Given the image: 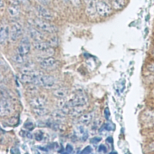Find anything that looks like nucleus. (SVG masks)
<instances>
[{"instance_id": "1", "label": "nucleus", "mask_w": 154, "mask_h": 154, "mask_svg": "<svg viewBox=\"0 0 154 154\" xmlns=\"http://www.w3.org/2000/svg\"><path fill=\"white\" fill-rule=\"evenodd\" d=\"M34 23L37 29L47 33L54 34L58 31L57 27L51 23L49 21L42 19H35Z\"/></svg>"}, {"instance_id": "2", "label": "nucleus", "mask_w": 154, "mask_h": 154, "mask_svg": "<svg viewBox=\"0 0 154 154\" xmlns=\"http://www.w3.org/2000/svg\"><path fill=\"white\" fill-rule=\"evenodd\" d=\"M57 80L54 76L41 74L36 80L34 84L42 86L46 89H53L56 86Z\"/></svg>"}, {"instance_id": "3", "label": "nucleus", "mask_w": 154, "mask_h": 154, "mask_svg": "<svg viewBox=\"0 0 154 154\" xmlns=\"http://www.w3.org/2000/svg\"><path fill=\"white\" fill-rule=\"evenodd\" d=\"M88 102L87 96L83 93L76 95L72 100L69 102L67 105L65 106V107L67 109H71L75 107H84Z\"/></svg>"}, {"instance_id": "4", "label": "nucleus", "mask_w": 154, "mask_h": 154, "mask_svg": "<svg viewBox=\"0 0 154 154\" xmlns=\"http://www.w3.org/2000/svg\"><path fill=\"white\" fill-rule=\"evenodd\" d=\"M23 34L22 25L18 22H13L10 30V38L12 41L16 42L22 37Z\"/></svg>"}, {"instance_id": "5", "label": "nucleus", "mask_w": 154, "mask_h": 154, "mask_svg": "<svg viewBox=\"0 0 154 154\" xmlns=\"http://www.w3.org/2000/svg\"><path fill=\"white\" fill-rule=\"evenodd\" d=\"M13 112V108L10 99L1 98L0 114L2 117L9 116Z\"/></svg>"}, {"instance_id": "6", "label": "nucleus", "mask_w": 154, "mask_h": 154, "mask_svg": "<svg viewBox=\"0 0 154 154\" xmlns=\"http://www.w3.org/2000/svg\"><path fill=\"white\" fill-rule=\"evenodd\" d=\"M31 49V43L28 37H23L19 44L18 47L17 53L21 54L22 56H27L28 54L30 53Z\"/></svg>"}, {"instance_id": "7", "label": "nucleus", "mask_w": 154, "mask_h": 154, "mask_svg": "<svg viewBox=\"0 0 154 154\" xmlns=\"http://www.w3.org/2000/svg\"><path fill=\"white\" fill-rule=\"evenodd\" d=\"M96 12L100 16H107L111 13L112 10L111 7L106 3L102 1H96Z\"/></svg>"}, {"instance_id": "8", "label": "nucleus", "mask_w": 154, "mask_h": 154, "mask_svg": "<svg viewBox=\"0 0 154 154\" xmlns=\"http://www.w3.org/2000/svg\"><path fill=\"white\" fill-rule=\"evenodd\" d=\"M10 30L9 25L6 22L2 21L0 27V43L1 45H4L10 37Z\"/></svg>"}, {"instance_id": "9", "label": "nucleus", "mask_w": 154, "mask_h": 154, "mask_svg": "<svg viewBox=\"0 0 154 154\" xmlns=\"http://www.w3.org/2000/svg\"><path fill=\"white\" fill-rule=\"evenodd\" d=\"M36 10L40 19L47 21H50L53 19V15L52 13L43 6L37 5L36 7Z\"/></svg>"}, {"instance_id": "10", "label": "nucleus", "mask_w": 154, "mask_h": 154, "mask_svg": "<svg viewBox=\"0 0 154 154\" xmlns=\"http://www.w3.org/2000/svg\"><path fill=\"white\" fill-rule=\"evenodd\" d=\"M57 64L58 62L53 57L42 59V60L40 62V67L45 70L53 69L56 67Z\"/></svg>"}, {"instance_id": "11", "label": "nucleus", "mask_w": 154, "mask_h": 154, "mask_svg": "<svg viewBox=\"0 0 154 154\" xmlns=\"http://www.w3.org/2000/svg\"><path fill=\"white\" fill-rule=\"evenodd\" d=\"M48 100L45 97L43 96H35L30 100V105L33 109H38L45 107L47 104Z\"/></svg>"}, {"instance_id": "12", "label": "nucleus", "mask_w": 154, "mask_h": 154, "mask_svg": "<svg viewBox=\"0 0 154 154\" xmlns=\"http://www.w3.org/2000/svg\"><path fill=\"white\" fill-rule=\"evenodd\" d=\"M29 34L30 37L34 41V42H40L43 41L45 39V36L43 33L39 30V29L30 28L29 30Z\"/></svg>"}, {"instance_id": "13", "label": "nucleus", "mask_w": 154, "mask_h": 154, "mask_svg": "<svg viewBox=\"0 0 154 154\" xmlns=\"http://www.w3.org/2000/svg\"><path fill=\"white\" fill-rule=\"evenodd\" d=\"M7 12L9 15L12 18H16L20 13V8L18 4L16 2L12 3L8 7Z\"/></svg>"}, {"instance_id": "14", "label": "nucleus", "mask_w": 154, "mask_h": 154, "mask_svg": "<svg viewBox=\"0 0 154 154\" xmlns=\"http://www.w3.org/2000/svg\"><path fill=\"white\" fill-rule=\"evenodd\" d=\"M86 5V10L89 15H95L96 12V1L95 0H84Z\"/></svg>"}, {"instance_id": "15", "label": "nucleus", "mask_w": 154, "mask_h": 154, "mask_svg": "<svg viewBox=\"0 0 154 154\" xmlns=\"http://www.w3.org/2000/svg\"><path fill=\"white\" fill-rule=\"evenodd\" d=\"M34 48L36 50L38 51L39 52H43L51 47L49 46V45L48 43V42L46 41H40V42H34L33 44Z\"/></svg>"}, {"instance_id": "16", "label": "nucleus", "mask_w": 154, "mask_h": 154, "mask_svg": "<svg viewBox=\"0 0 154 154\" xmlns=\"http://www.w3.org/2000/svg\"><path fill=\"white\" fill-rule=\"evenodd\" d=\"M53 94L55 97L63 99L68 95L69 91L66 88H58L53 92Z\"/></svg>"}, {"instance_id": "17", "label": "nucleus", "mask_w": 154, "mask_h": 154, "mask_svg": "<svg viewBox=\"0 0 154 154\" xmlns=\"http://www.w3.org/2000/svg\"><path fill=\"white\" fill-rule=\"evenodd\" d=\"M93 117V113H89L84 114H82L79 119L78 122L82 125H89L92 120Z\"/></svg>"}, {"instance_id": "18", "label": "nucleus", "mask_w": 154, "mask_h": 154, "mask_svg": "<svg viewBox=\"0 0 154 154\" xmlns=\"http://www.w3.org/2000/svg\"><path fill=\"white\" fill-rule=\"evenodd\" d=\"M26 57L27 56H22L21 54L16 53L15 55H14L12 57V59L15 63H16L17 64H19V65H23L24 63L27 62Z\"/></svg>"}, {"instance_id": "19", "label": "nucleus", "mask_w": 154, "mask_h": 154, "mask_svg": "<svg viewBox=\"0 0 154 154\" xmlns=\"http://www.w3.org/2000/svg\"><path fill=\"white\" fill-rule=\"evenodd\" d=\"M111 6L114 9L119 10L123 8L125 5V0H115V1H111Z\"/></svg>"}, {"instance_id": "20", "label": "nucleus", "mask_w": 154, "mask_h": 154, "mask_svg": "<svg viewBox=\"0 0 154 154\" xmlns=\"http://www.w3.org/2000/svg\"><path fill=\"white\" fill-rule=\"evenodd\" d=\"M83 112H84V109H83V107H72L71 108V110H69V114L73 117L77 116H81Z\"/></svg>"}, {"instance_id": "21", "label": "nucleus", "mask_w": 154, "mask_h": 154, "mask_svg": "<svg viewBox=\"0 0 154 154\" xmlns=\"http://www.w3.org/2000/svg\"><path fill=\"white\" fill-rule=\"evenodd\" d=\"M53 117L57 122L62 121L65 118V112L63 111H56L53 113Z\"/></svg>"}, {"instance_id": "22", "label": "nucleus", "mask_w": 154, "mask_h": 154, "mask_svg": "<svg viewBox=\"0 0 154 154\" xmlns=\"http://www.w3.org/2000/svg\"><path fill=\"white\" fill-rule=\"evenodd\" d=\"M33 113L37 116H46L48 113V110L45 107L38 108V109H33Z\"/></svg>"}, {"instance_id": "23", "label": "nucleus", "mask_w": 154, "mask_h": 154, "mask_svg": "<svg viewBox=\"0 0 154 154\" xmlns=\"http://www.w3.org/2000/svg\"><path fill=\"white\" fill-rule=\"evenodd\" d=\"M1 98L10 99V93L8 89L3 86V84H1Z\"/></svg>"}, {"instance_id": "24", "label": "nucleus", "mask_w": 154, "mask_h": 154, "mask_svg": "<svg viewBox=\"0 0 154 154\" xmlns=\"http://www.w3.org/2000/svg\"><path fill=\"white\" fill-rule=\"evenodd\" d=\"M49 45V46L51 48H54L55 46H57L59 45V38L56 36H53L51 37L49 39H48L47 41Z\"/></svg>"}, {"instance_id": "25", "label": "nucleus", "mask_w": 154, "mask_h": 154, "mask_svg": "<svg viewBox=\"0 0 154 154\" xmlns=\"http://www.w3.org/2000/svg\"><path fill=\"white\" fill-rule=\"evenodd\" d=\"M35 85H36V84H31L30 87H29V88L27 89V92H29L30 93H32V94L36 93L37 91V87H36Z\"/></svg>"}, {"instance_id": "26", "label": "nucleus", "mask_w": 154, "mask_h": 154, "mask_svg": "<svg viewBox=\"0 0 154 154\" xmlns=\"http://www.w3.org/2000/svg\"><path fill=\"white\" fill-rule=\"evenodd\" d=\"M92 151V149L90 146H88L86 147L81 152H80L78 154H90Z\"/></svg>"}, {"instance_id": "27", "label": "nucleus", "mask_w": 154, "mask_h": 154, "mask_svg": "<svg viewBox=\"0 0 154 154\" xmlns=\"http://www.w3.org/2000/svg\"><path fill=\"white\" fill-rule=\"evenodd\" d=\"M24 127H25V128H26L27 130L31 131V130H32L33 129L34 126V125H33V123L32 122H26V123H25Z\"/></svg>"}, {"instance_id": "28", "label": "nucleus", "mask_w": 154, "mask_h": 154, "mask_svg": "<svg viewBox=\"0 0 154 154\" xmlns=\"http://www.w3.org/2000/svg\"><path fill=\"white\" fill-rule=\"evenodd\" d=\"M17 121H18V119L16 117H12V118L8 119L6 122L7 123L8 125H15Z\"/></svg>"}, {"instance_id": "29", "label": "nucleus", "mask_w": 154, "mask_h": 154, "mask_svg": "<svg viewBox=\"0 0 154 154\" xmlns=\"http://www.w3.org/2000/svg\"><path fill=\"white\" fill-rule=\"evenodd\" d=\"M43 134L41 133L40 132L39 133H37L35 134V138L37 140V141H41L42 139H43Z\"/></svg>"}, {"instance_id": "30", "label": "nucleus", "mask_w": 154, "mask_h": 154, "mask_svg": "<svg viewBox=\"0 0 154 154\" xmlns=\"http://www.w3.org/2000/svg\"><path fill=\"white\" fill-rule=\"evenodd\" d=\"M101 140V138L100 137H94L91 140H90V143H93V144H96L98 143Z\"/></svg>"}, {"instance_id": "31", "label": "nucleus", "mask_w": 154, "mask_h": 154, "mask_svg": "<svg viewBox=\"0 0 154 154\" xmlns=\"http://www.w3.org/2000/svg\"><path fill=\"white\" fill-rule=\"evenodd\" d=\"M104 114H105V117L106 119L109 120L110 117V110L109 109V108H106L105 109V111H104Z\"/></svg>"}, {"instance_id": "32", "label": "nucleus", "mask_w": 154, "mask_h": 154, "mask_svg": "<svg viewBox=\"0 0 154 154\" xmlns=\"http://www.w3.org/2000/svg\"><path fill=\"white\" fill-rule=\"evenodd\" d=\"M105 129L107 131H111L113 129V126L111 123H107L105 125Z\"/></svg>"}, {"instance_id": "33", "label": "nucleus", "mask_w": 154, "mask_h": 154, "mask_svg": "<svg viewBox=\"0 0 154 154\" xmlns=\"http://www.w3.org/2000/svg\"><path fill=\"white\" fill-rule=\"evenodd\" d=\"M68 1H71L73 5L76 6H79L80 5V0H68Z\"/></svg>"}, {"instance_id": "34", "label": "nucleus", "mask_w": 154, "mask_h": 154, "mask_svg": "<svg viewBox=\"0 0 154 154\" xmlns=\"http://www.w3.org/2000/svg\"><path fill=\"white\" fill-rule=\"evenodd\" d=\"M37 1L42 4V5H46L48 4L50 2V0H37Z\"/></svg>"}, {"instance_id": "35", "label": "nucleus", "mask_w": 154, "mask_h": 154, "mask_svg": "<svg viewBox=\"0 0 154 154\" xmlns=\"http://www.w3.org/2000/svg\"><path fill=\"white\" fill-rule=\"evenodd\" d=\"M99 151L100 152V151H103L104 152H107V148L106 147L103 145V144H101L100 146H99Z\"/></svg>"}, {"instance_id": "36", "label": "nucleus", "mask_w": 154, "mask_h": 154, "mask_svg": "<svg viewBox=\"0 0 154 154\" xmlns=\"http://www.w3.org/2000/svg\"><path fill=\"white\" fill-rule=\"evenodd\" d=\"M66 150L67 152H71L72 150H73V147L70 144H67V146H66Z\"/></svg>"}, {"instance_id": "37", "label": "nucleus", "mask_w": 154, "mask_h": 154, "mask_svg": "<svg viewBox=\"0 0 154 154\" xmlns=\"http://www.w3.org/2000/svg\"><path fill=\"white\" fill-rule=\"evenodd\" d=\"M4 7V2H3V0H1V5H0V7H1V12H3V10Z\"/></svg>"}, {"instance_id": "38", "label": "nucleus", "mask_w": 154, "mask_h": 154, "mask_svg": "<svg viewBox=\"0 0 154 154\" xmlns=\"http://www.w3.org/2000/svg\"><path fill=\"white\" fill-rule=\"evenodd\" d=\"M149 69L150 71H152V72H154V64H152V65H149Z\"/></svg>"}, {"instance_id": "39", "label": "nucleus", "mask_w": 154, "mask_h": 154, "mask_svg": "<svg viewBox=\"0 0 154 154\" xmlns=\"http://www.w3.org/2000/svg\"><path fill=\"white\" fill-rule=\"evenodd\" d=\"M19 1L21 3H25L26 1H27V0H19Z\"/></svg>"}, {"instance_id": "40", "label": "nucleus", "mask_w": 154, "mask_h": 154, "mask_svg": "<svg viewBox=\"0 0 154 154\" xmlns=\"http://www.w3.org/2000/svg\"><path fill=\"white\" fill-rule=\"evenodd\" d=\"M115 1V0H110L111 2V1Z\"/></svg>"}]
</instances>
